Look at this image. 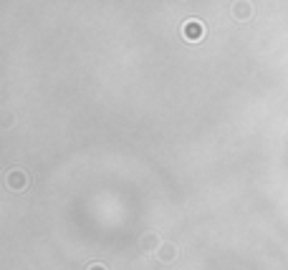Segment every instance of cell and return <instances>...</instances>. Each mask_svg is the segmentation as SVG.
<instances>
[{
    "mask_svg": "<svg viewBox=\"0 0 288 270\" xmlns=\"http://www.w3.org/2000/svg\"><path fill=\"white\" fill-rule=\"evenodd\" d=\"M179 30H182V38H185V41H190V43H197V41H202V38H205V23H202V21H197V18L185 21Z\"/></svg>",
    "mask_w": 288,
    "mask_h": 270,
    "instance_id": "cell-1",
    "label": "cell"
},
{
    "mask_svg": "<svg viewBox=\"0 0 288 270\" xmlns=\"http://www.w3.org/2000/svg\"><path fill=\"white\" fill-rule=\"evenodd\" d=\"M5 184H8L10 192H23V189L28 187V175H26L23 169H13V172H8Z\"/></svg>",
    "mask_w": 288,
    "mask_h": 270,
    "instance_id": "cell-2",
    "label": "cell"
},
{
    "mask_svg": "<svg viewBox=\"0 0 288 270\" xmlns=\"http://www.w3.org/2000/svg\"><path fill=\"white\" fill-rule=\"evenodd\" d=\"M157 258L162 260V263H172L174 258H177V245L174 242H162V247L157 250Z\"/></svg>",
    "mask_w": 288,
    "mask_h": 270,
    "instance_id": "cell-3",
    "label": "cell"
},
{
    "mask_svg": "<svg viewBox=\"0 0 288 270\" xmlns=\"http://www.w3.org/2000/svg\"><path fill=\"white\" fill-rule=\"evenodd\" d=\"M139 245H142L144 253H157V250L162 247V242H159V238H157L154 233H147V235H142Z\"/></svg>",
    "mask_w": 288,
    "mask_h": 270,
    "instance_id": "cell-4",
    "label": "cell"
},
{
    "mask_svg": "<svg viewBox=\"0 0 288 270\" xmlns=\"http://www.w3.org/2000/svg\"><path fill=\"white\" fill-rule=\"evenodd\" d=\"M232 10H235L232 15H235V18H243V21L253 15V13H250V10H253V5H250V3H235V5H232Z\"/></svg>",
    "mask_w": 288,
    "mask_h": 270,
    "instance_id": "cell-5",
    "label": "cell"
},
{
    "mask_svg": "<svg viewBox=\"0 0 288 270\" xmlns=\"http://www.w3.org/2000/svg\"><path fill=\"white\" fill-rule=\"evenodd\" d=\"M86 270H109V268H106L104 263H94V265H88Z\"/></svg>",
    "mask_w": 288,
    "mask_h": 270,
    "instance_id": "cell-6",
    "label": "cell"
}]
</instances>
